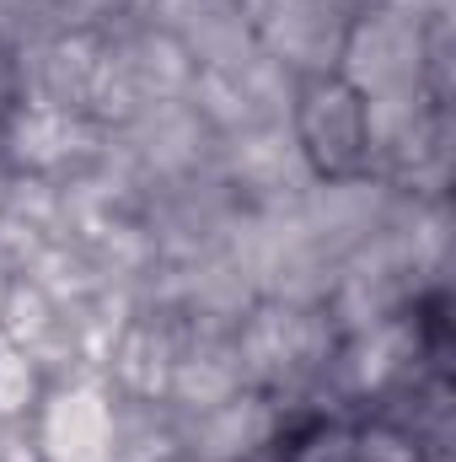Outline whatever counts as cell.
Wrapping results in <instances>:
<instances>
[{
	"label": "cell",
	"instance_id": "obj_2",
	"mask_svg": "<svg viewBox=\"0 0 456 462\" xmlns=\"http://www.w3.org/2000/svg\"><path fill=\"white\" fill-rule=\"evenodd\" d=\"M451 103L430 92L365 103V172L387 178L408 199H451Z\"/></svg>",
	"mask_w": 456,
	"mask_h": 462
},
{
	"label": "cell",
	"instance_id": "obj_19",
	"mask_svg": "<svg viewBox=\"0 0 456 462\" xmlns=\"http://www.w3.org/2000/svg\"><path fill=\"white\" fill-rule=\"evenodd\" d=\"M49 11H54L59 32H103L108 22L123 16L118 0H49Z\"/></svg>",
	"mask_w": 456,
	"mask_h": 462
},
{
	"label": "cell",
	"instance_id": "obj_1",
	"mask_svg": "<svg viewBox=\"0 0 456 462\" xmlns=\"http://www.w3.org/2000/svg\"><path fill=\"white\" fill-rule=\"evenodd\" d=\"M236 349H242V365H247V387L263 393L269 403H279L285 420L343 414L339 398H333L339 323L328 318V307L258 301L247 312V323L236 328Z\"/></svg>",
	"mask_w": 456,
	"mask_h": 462
},
{
	"label": "cell",
	"instance_id": "obj_17",
	"mask_svg": "<svg viewBox=\"0 0 456 462\" xmlns=\"http://www.w3.org/2000/svg\"><path fill=\"white\" fill-rule=\"evenodd\" d=\"M43 371L32 365V355L16 345L11 334H0V420H27L43 398Z\"/></svg>",
	"mask_w": 456,
	"mask_h": 462
},
{
	"label": "cell",
	"instance_id": "obj_16",
	"mask_svg": "<svg viewBox=\"0 0 456 462\" xmlns=\"http://www.w3.org/2000/svg\"><path fill=\"white\" fill-rule=\"evenodd\" d=\"M236 393H247V365H242V349L236 334L226 339H188L172 376H167V393L161 403L172 414H199V409H215Z\"/></svg>",
	"mask_w": 456,
	"mask_h": 462
},
{
	"label": "cell",
	"instance_id": "obj_4",
	"mask_svg": "<svg viewBox=\"0 0 456 462\" xmlns=\"http://www.w3.org/2000/svg\"><path fill=\"white\" fill-rule=\"evenodd\" d=\"M140 221L150 231V247L161 263H199V258H215L236 242V231L247 221V205L221 178V167H199L188 178L145 189Z\"/></svg>",
	"mask_w": 456,
	"mask_h": 462
},
{
	"label": "cell",
	"instance_id": "obj_5",
	"mask_svg": "<svg viewBox=\"0 0 456 462\" xmlns=\"http://www.w3.org/2000/svg\"><path fill=\"white\" fill-rule=\"evenodd\" d=\"M215 134L210 124L199 118V108L188 97H172V103H156L145 114L123 118L108 129V151L123 162V172L145 189L156 183H172V178H188L199 167H215Z\"/></svg>",
	"mask_w": 456,
	"mask_h": 462
},
{
	"label": "cell",
	"instance_id": "obj_12",
	"mask_svg": "<svg viewBox=\"0 0 456 462\" xmlns=\"http://www.w3.org/2000/svg\"><path fill=\"white\" fill-rule=\"evenodd\" d=\"M279 436H285L279 403H269L252 387L215 409L178 414V457L183 462H274Z\"/></svg>",
	"mask_w": 456,
	"mask_h": 462
},
{
	"label": "cell",
	"instance_id": "obj_14",
	"mask_svg": "<svg viewBox=\"0 0 456 462\" xmlns=\"http://www.w3.org/2000/svg\"><path fill=\"white\" fill-rule=\"evenodd\" d=\"M97 103V32H54L16 60V108L92 118Z\"/></svg>",
	"mask_w": 456,
	"mask_h": 462
},
{
	"label": "cell",
	"instance_id": "obj_6",
	"mask_svg": "<svg viewBox=\"0 0 456 462\" xmlns=\"http://www.w3.org/2000/svg\"><path fill=\"white\" fill-rule=\"evenodd\" d=\"M296 92L301 81L274 65L269 54H247L236 65L221 70H199L194 87H188V103L199 108V118L210 124L215 140H236V134H252V129H285L296 114Z\"/></svg>",
	"mask_w": 456,
	"mask_h": 462
},
{
	"label": "cell",
	"instance_id": "obj_11",
	"mask_svg": "<svg viewBox=\"0 0 456 462\" xmlns=\"http://www.w3.org/2000/svg\"><path fill=\"white\" fill-rule=\"evenodd\" d=\"M32 436L43 462H114V387L103 376L43 387Z\"/></svg>",
	"mask_w": 456,
	"mask_h": 462
},
{
	"label": "cell",
	"instance_id": "obj_8",
	"mask_svg": "<svg viewBox=\"0 0 456 462\" xmlns=\"http://www.w3.org/2000/svg\"><path fill=\"white\" fill-rule=\"evenodd\" d=\"M349 22H354V0H252L258 54L285 65L296 81L339 76Z\"/></svg>",
	"mask_w": 456,
	"mask_h": 462
},
{
	"label": "cell",
	"instance_id": "obj_20",
	"mask_svg": "<svg viewBox=\"0 0 456 462\" xmlns=\"http://www.w3.org/2000/svg\"><path fill=\"white\" fill-rule=\"evenodd\" d=\"M118 5H123V16H140V11H145V5H156V0H118Z\"/></svg>",
	"mask_w": 456,
	"mask_h": 462
},
{
	"label": "cell",
	"instance_id": "obj_21",
	"mask_svg": "<svg viewBox=\"0 0 456 462\" xmlns=\"http://www.w3.org/2000/svg\"><path fill=\"white\" fill-rule=\"evenodd\" d=\"M5 296H11V274L0 269V307H5Z\"/></svg>",
	"mask_w": 456,
	"mask_h": 462
},
{
	"label": "cell",
	"instance_id": "obj_15",
	"mask_svg": "<svg viewBox=\"0 0 456 462\" xmlns=\"http://www.w3.org/2000/svg\"><path fill=\"white\" fill-rule=\"evenodd\" d=\"M140 16L156 22L194 60V70H221V65H236L258 49L252 0H156Z\"/></svg>",
	"mask_w": 456,
	"mask_h": 462
},
{
	"label": "cell",
	"instance_id": "obj_18",
	"mask_svg": "<svg viewBox=\"0 0 456 462\" xmlns=\"http://www.w3.org/2000/svg\"><path fill=\"white\" fill-rule=\"evenodd\" d=\"M54 32H59V22H54L49 0H0V54L22 60L27 49H38Z\"/></svg>",
	"mask_w": 456,
	"mask_h": 462
},
{
	"label": "cell",
	"instance_id": "obj_13",
	"mask_svg": "<svg viewBox=\"0 0 456 462\" xmlns=\"http://www.w3.org/2000/svg\"><path fill=\"white\" fill-rule=\"evenodd\" d=\"M215 167L231 189L242 194L247 210H285L296 205L317 172L306 167L290 124L285 129H252V134H236V140H221L215 145Z\"/></svg>",
	"mask_w": 456,
	"mask_h": 462
},
{
	"label": "cell",
	"instance_id": "obj_22",
	"mask_svg": "<svg viewBox=\"0 0 456 462\" xmlns=\"http://www.w3.org/2000/svg\"><path fill=\"white\" fill-rule=\"evenodd\" d=\"M161 462H183V457H178V452H172V457H161Z\"/></svg>",
	"mask_w": 456,
	"mask_h": 462
},
{
	"label": "cell",
	"instance_id": "obj_10",
	"mask_svg": "<svg viewBox=\"0 0 456 462\" xmlns=\"http://www.w3.org/2000/svg\"><path fill=\"white\" fill-rule=\"evenodd\" d=\"M108 145V124L76 114H49V108H11L0 124V167L32 172L49 183L76 178L87 162H97Z\"/></svg>",
	"mask_w": 456,
	"mask_h": 462
},
{
	"label": "cell",
	"instance_id": "obj_9",
	"mask_svg": "<svg viewBox=\"0 0 456 462\" xmlns=\"http://www.w3.org/2000/svg\"><path fill=\"white\" fill-rule=\"evenodd\" d=\"M290 134L317 178H354L365 172V97L343 76L301 81Z\"/></svg>",
	"mask_w": 456,
	"mask_h": 462
},
{
	"label": "cell",
	"instance_id": "obj_7",
	"mask_svg": "<svg viewBox=\"0 0 456 462\" xmlns=\"http://www.w3.org/2000/svg\"><path fill=\"white\" fill-rule=\"evenodd\" d=\"M408 194L392 189L376 172H354V178H317L301 199H296V221L306 226V236L343 263L349 253H360L365 242H376L381 231H392L408 216Z\"/></svg>",
	"mask_w": 456,
	"mask_h": 462
},
{
	"label": "cell",
	"instance_id": "obj_3",
	"mask_svg": "<svg viewBox=\"0 0 456 462\" xmlns=\"http://www.w3.org/2000/svg\"><path fill=\"white\" fill-rule=\"evenodd\" d=\"M194 60L145 16H118L97 32V124H123V118L145 114L156 103L188 97L194 87Z\"/></svg>",
	"mask_w": 456,
	"mask_h": 462
}]
</instances>
